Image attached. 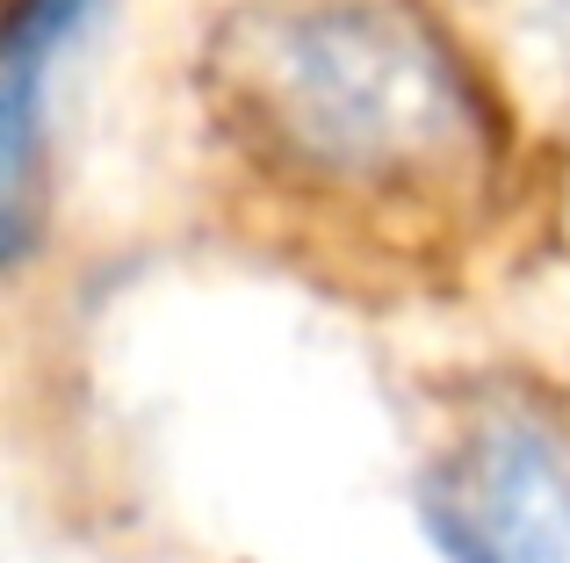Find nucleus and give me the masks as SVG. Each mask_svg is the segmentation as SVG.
<instances>
[{
  "mask_svg": "<svg viewBox=\"0 0 570 563\" xmlns=\"http://www.w3.org/2000/svg\"><path fill=\"white\" fill-rule=\"evenodd\" d=\"M209 95L261 167L325 196L441 203L499 145L455 43L404 0H253L209 43Z\"/></svg>",
  "mask_w": 570,
  "mask_h": 563,
  "instance_id": "nucleus-1",
  "label": "nucleus"
},
{
  "mask_svg": "<svg viewBox=\"0 0 570 563\" xmlns=\"http://www.w3.org/2000/svg\"><path fill=\"white\" fill-rule=\"evenodd\" d=\"M462 563H570V448L534 419H484L433 477Z\"/></svg>",
  "mask_w": 570,
  "mask_h": 563,
  "instance_id": "nucleus-2",
  "label": "nucleus"
},
{
  "mask_svg": "<svg viewBox=\"0 0 570 563\" xmlns=\"http://www.w3.org/2000/svg\"><path fill=\"white\" fill-rule=\"evenodd\" d=\"M101 8L109 0H14L8 8V43H0V225H8V254H22L29 239V188H37L51 72Z\"/></svg>",
  "mask_w": 570,
  "mask_h": 563,
  "instance_id": "nucleus-3",
  "label": "nucleus"
}]
</instances>
